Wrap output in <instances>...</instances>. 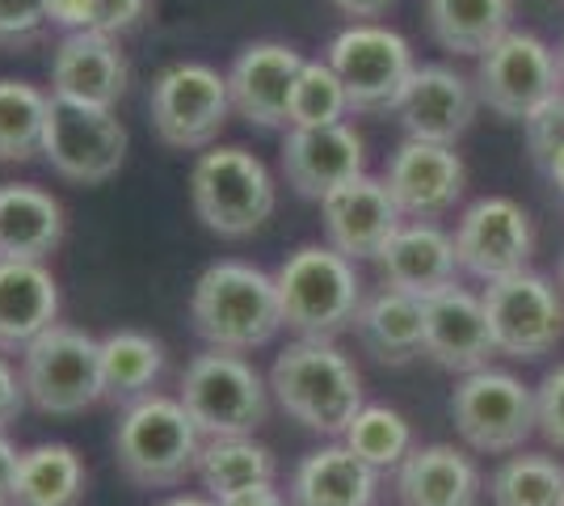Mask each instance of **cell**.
I'll return each instance as SVG.
<instances>
[{
    "instance_id": "44",
    "label": "cell",
    "mask_w": 564,
    "mask_h": 506,
    "mask_svg": "<svg viewBox=\"0 0 564 506\" xmlns=\"http://www.w3.org/2000/svg\"><path fill=\"white\" fill-rule=\"evenodd\" d=\"M341 18H354V22H376L379 13H388L397 0H329Z\"/></svg>"
},
{
    "instance_id": "45",
    "label": "cell",
    "mask_w": 564,
    "mask_h": 506,
    "mask_svg": "<svg viewBox=\"0 0 564 506\" xmlns=\"http://www.w3.org/2000/svg\"><path fill=\"white\" fill-rule=\"evenodd\" d=\"M543 173H547V182H552V186H556V194L564 198V144L552 152V161L543 165Z\"/></svg>"
},
{
    "instance_id": "7",
    "label": "cell",
    "mask_w": 564,
    "mask_h": 506,
    "mask_svg": "<svg viewBox=\"0 0 564 506\" xmlns=\"http://www.w3.org/2000/svg\"><path fill=\"white\" fill-rule=\"evenodd\" d=\"M329 68L341 76L354 115H397L400 97L417 73L413 43L379 22H350L325 47Z\"/></svg>"
},
{
    "instance_id": "40",
    "label": "cell",
    "mask_w": 564,
    "mask_h": 506,
    "mask_svg": "<svg viewBox=\"0 0 564 506\" xmlns=\"http://www.w3.org/2000/svg\"><path fill=\"white\" fill-rule=\"evenodd\" d=\"M97 0H47V22L64 34H80L94 30Z\"/></svg>"
},
{
    "instance_id": "33",
    "label": "cell",
    "mask_w": 564,
    "mask_h": 506,
    "mask_svg": "<svg viewBox=\"0 0 564 506\" xmlns=\"http://www.w3.org/2000/svg\"><path fill=\"white\" fill-rule=\"evenodd\" d=\"M51 97L30 80H0V165H25L43 152Z\"/></svg>"
},
{
    "instance_id": "3",
    "label": "cell",
    "mask_w": 564,
    "mask_h": 506,
    "mask_svg": "<svg viewBox=\"0 0 564 506\" xmlns=\"http://www.w3.org/2000/svg\"><path fill=\"white\" fill-rule=\"evenodd\" d=\"M274 288H279L282 330L321 342H337V334H346L367 295L358 262L337 254L329 241L291 249L274 270Z\"/></svg>"
},
{
    "instance_id": "19",
    "label": "cell",
    "mask_w": 564,
    "mask_h": 506,
    "mask_svg": "<svg viewBox=\"0 0 564 506\" xmlns=\"http://www.w3.org/2000/svg\"><path fill=\"white\" fill-rule=\"evenodd\" d=\"M480 110L476 80L455 73L451 64H417L409 89L400 97L397 119L409 140H430V144H455L468 136Z\"/></svg>"
},
{
    "instance_id": "28",
    "label": "cell",
    "mask_w": 564,
    "mask_h": 506,
    "mask_svg": "<svg viewBox=\"0 0 564 506\" xmlns=\"http://www.w3.org/2000/svg\"><path fill=\"white\" fill-rule=\"evenodd\" d=\"M165 376V342L143 330H115L101 337V388L106 401L115 406H135L152 397Z\"/></svg>"
},
{
    "instance_id": "16",
    "label": "cell",
    "mask_w": 564,
    "mask_h": 506,
    "mask_svg": "<svg viewBox=\"0 0 564 506\" xmlns=\"http://www.w3.org/2000/svg\"><path fill=\"white\" fill-rule=\"evenodd\" d=\"M304 68V55L291 43L261 39L236 51L232 68H228V97H232V115L245 119L258 131H282L291 127V89L295 76Z\"/></svg>"
},
{
    "instance_id": "11",
    "label": "cell",
    "mask_w": 564,
    "mask_h": 506,
    "mask_svg": "<svg viewBox=\"0 0 564 506\" xmlns=\"http://www.w3.org/2000/svg\"><path fill=\"white\" fill-rule=\"evenodd\" d=\"M476 94L497 119L527 122L552 97L564 94L561 51H552L531 30H510L476 60Z\"/></svg>"
},
{
    "instance_id": "2",
    "label": "cell",
    "mask_w": 564,
    "mask_h": 506,
    "mask_svg": "<svg viewBox=\"0 0 564 506\" xmlns=\"http://www.w3.org/2000/svg\"><path fill=\"white\" fill-rule=\"evenodd\" d=\"M189 325L212 351L249 355L282 330L274 274L253 262H212L189 291Z\"/></svg>"
},
{
    "instance_id": "23",
    "label": "cell",
    "mask_w": 564,
    "mask_h": 506,
    "mask_svg": "<svg viewBox=\"0 0 564 506\" xmlns=\"http://www.w3.org/2000/svg\"><path fill=\"white\" fill-rule=\"evenodd\" d=\"M480 494H485V473L455 443L413 448L397 469L400 506H476Z\"/></svg>"
},
{
    "instance_id": "1",
    "label": "cell",
    "mask_w": 564,
    "mask_h": 506,
    "mask_svg": "<svg viewBox=\"0 0 564 506\" xmlns=\"http://www.w3.org/2000/svg\"><path fill=\"white\" fill-rule=\"evenodd\" d=\"M270 397L291 422L329 439H341L354 413L367 406L354 359L337 342L321 337H295L291 346H282L270 367Z\"/></svg>"
},
{
    "instance_id": "21",
    "label": "cell",
    "mask_w": 564,
    "mask_h": 506,
    "mask_svg": "<svg viewBox=\"0 0 564 506\" xmlns=\"http://www.w3.org/2000/svg\"><path fill=\"white\" fill-rule=\"evenodd\" d=\"M422 321H425V359L438 363L443 372L468 376V372L489 367V359L497 355L485 300L476 291L459 288V283L422 300Z\"/></svg>"
},
{
    "instance_id": "15",
    "label": "cell",
    "mask_w": 564,
    "mask_h": 506,
    "mask_svg": "<svg viewBox=\"0 0 564 506\" xmlns=\"http://www.w3.org/2000/svg\"><path fill=\"white\" fill-rule=\"evenodd\" d=\"M383 182L397 198L400 216L438 224L464 203L468 165L455 152V144H430V140H409L404 136V144L388 157Z\"/></svg>"
},
{
    "instance_id": "5",
    "label": "cell",
    "mask_w": 564,
    "mask_h": 506,
    "mask_svg": "<svg viewBox=\"0 0 564 506\" xmlns=\"http://www.w3.org/2000/svg\"><path fill=\"white\" fill-rule=\"evenodd\" d=\"M189 203L207 233L224 241H245L274 216L279 186L265 161L249 148L212 144L189 169Z\"/></svg>"
},
{
    "instance_id": "22",
    "label": "cell",
    "mask_w": 564,
    "mask_h": 506,
    "mask_svg": "<svg viewBox=\"0 0 564 506\" xmlns=\"http://www.w3.org/2000/svg\"><path fill=\"white\" fill-rule=\"evenodd\" d=\"M127 80H131L127 55L110 34L97 30L64 34L51 51V97L115 110L118 97L127 94Z\"/></svg>"
},
{
    "instance_id": "47",
    "label": "cell",
    "mask_w": 564,
    "mask_h": 506,
    "mask_svg": "<svg viewBox=\"0 0 564 506\" xmlns=\"http://www.w3.org/2000/svg\"><path fill=\"white\" fill-rule=\"evenodd\" d=\"M556 283H561V291H564V254H561V266H556Z\"/></svg>"
},
{
    "instance_id": "24",
    "label": "cell",
    "mask_w": 564,
    "mask_h": 506,
    "mask_svg": "<svg viewBox=\"0 0 564 506\" xmlns=\"http://www.w3.org/2000/svg\"><path fill=\"white\" fill-rule=\"evenodd\" d=\"M51 325H59V283L47 262L0 258V355H22Z\"/></svg>"
},
{
    "instance_id": "27",
    "label": "cell",
    "mask_w": 564,
    "mask_h": 506,
    "mask_svg": "<svg viewBox=\"0 0 564 506\" xmlns=\"http://www.w3.org/2000/svg\"><path fill=\"white\" fill-rule=\"evenodd\" d=\"M64 207L51 191L9 182L0 186V258L9 262H47L64 245Z\"/></svg>"
},
{
    "instance_id": "38",
    "label": "cell",
    "mask_w": 564,
    "mask_h": 506,
    "mask_svg": "<svg viewBox=\"0 0 564 506\" xmlns=\"http://www.w3.org/2000/svg\"><path fill=\"white\" fill-rule=\"evenodd\" d=\"M522 127H527V148H531L535 165L543 169L552 161V152L564 144V94L552 97V101H547L543 110H535Z\"/></svg>"
},
{
    "instance_id": "34",
    "label": "cell",
    "mask_w": 564,
    "mask_h": 506,
    "mask_svg": "<svg viewBox=\"0 0 564 506\" xmlns=\"http://www.w3.org/2000/svg\"><path fill=\"white\" fill-rule=\"evenodd\" d=\"M341 443L350 448L354 456H362L371 469L379 473H397L400 460L413 452V427H409V418L392 406H362V410L354 413V422L346 427L341 434Z\"/></svg>"
},
{
    "instance_id": "31",
    "label": "cell",
    "mask_w": 564,
    "mask_h": 506,
    "mask_svg": "<svg viewBox=\"0 0 564 506\" xmlns=\"http://www.w3.org/2000/svg\"><path fill=\"white\" fill-rule=\"evenodd\" d=\"M274 477H279V460L253 434H232V439H207L203 443L198 482L215 503L228 498V494H240V489L274 482Z\"/></svg>"
},
{
    "instance_id": "39",
    "label": "cell",
    "mask_w": 564,
    "mask_h": 506,
    "mask_svg": "<svg viewBox=\"0 0 564 506\" xmlns=\"http://www.w3.org/2000/svg\"><path fill=\"white\" fill-rule=\"evenodd\" d=\"M152 13V0H97V18L94 30L97 34H110V39H122L131 30H140Z\"/></svg>"
},
{
    "instance_id": "48",
    "label": "cell",
    "mask_w": 564,
    "mask_h": 506,
    "mask_svg": "<svg viewBox=\"0 0 564 506\" xmlns=\"http://www.w3.org/2000/svg\"><path fill=\"white\" fill-rule=\"evenodd\" d=\"M561 76H564V43H561Z\"/></svg>"
},
{
    "instance_id": "13",
    "label": "cell",
    "mask_w": 564,
    "mask_h": 506,
    "mask_svg": "<svg viewBox=\"0 0 564 506\" xmlns=\"http://www.w3.org/2000/svg\"><path fill=\"white\" fill-rule=\"evenodd\" d=\"M43 157L64 182L101 186L127 161V127L115 119V110L51 97Z\"/></svg>"
},
{
    "instance_id": "8",
    "label": "cell",
    "mask_w": 564,
    "mask_h": 506,
    "mask_svg": "<svg viewBox=\"0 0 564 506\" xmlns=\"http://www.w3.org/2000/svg\"><path fill=\"white\" fill-rule=\"evenodd\" d=\"M451 422L468 443V452H480V456L522 452V443L540 431L535 388L501 367L468 372L451 392Z\"/></svg>"
},
{
    "instance_id": "43",
    "label": "cell",
    "mask_w": 564,
    "mask_h": 506,
    "mask_svg": "<svg viewBox=\"0 0 564 506\" xmlns=\"http://www.w3.org/2000/svg\"><path fill=\"white\" fill-rule=\"evenodd\" d=\"M219 506H286V498L279 494V485L265 482V485H253V489H240V494L219 498Z\"/></svg>"
},
{
    "instance_id": "12",
    "label": "cell",
    "mask_w": 564,
    "mask_h": 506,
    "mask_svg": "<svg viewBox=\"0 0 564 506\" xmlns=\"http://www.w3.org/2000/svg\"><path fill=\"white\" fill-rule=\"evenodd\" d=\"M485 313L494 330L497 355L535 363L552 355L564 337V291L540 270H518L485 283Z\"/></svg>"
},
{
    "instance_id": "42",
    "label": "cell",
    "mask_w": 564,
    "mask_h": 506,
    "mask_svg": "<svg viewBox=\"0 0 564 506\" xmlns=\"http://www.w3.org/2000/svg\"><path fill=\"white\" fill-rule=\"evenodd\" d=\"M18 469H22V452L9 443V434H0V503H9V498H13Z\"/></svg>"
},
{
    "instance_id": "14",
    "label": "cell",
    "mask_w": 564,
    "mask_h": 506,
    "mask_svg": "<svg viewBox=\"0 0 564 506\" xmlns=\"http://www.w3.org/2000/svg\"><path fill=\"white\" fill-rule=\"evenodd\" d=\"M451 237H455L459 270L480 283L518 274L535 258V219L510 194L471 198Z\"/></svg>"
},
{
    "instance_id": "4",
    "label": "cell",
    "mask_w": 564,
    "mask_h": 506,
    "mask_svg": "<svg viewBox=\"0 0 564 506\" xmlns=\"http://www.w3.org/2000/svg\"><path fill=\"white\" fill-rule=\"evenodd\" d=\"M203 434L177 397L152 392L127 406L115 427V460L122 477L140 489H169L198 473Z\"/></svg>"
},
{
    "instance_id": "17",
    "label": "cell",
    "mask_w": 564,
    "mask_h": 506,
    "mask_svg": "<svg viewBox=\"0 0 564 506\" xmlns=\"http://www.w3.org/2000/svg\"><path fill=\"white\" fill-rule=\"evenodd\" d=\"M282 177L300 198H325L341 182L367 173V140L350 122L333 127H286L282 136Z\"/></svg>"
},
{
    "instance_id": "36",
    "label": "cell",
    "mask_w": 564,
    "mask_h": 506,
    "mask_svg": "<svg viewBox=\"0 0 564 506\" xmlns=\"http://www.w3.org/2000/svg\"><path fill=\"white\" fill-rule=\"evenodd\" d=\"M47 25V0H0V51H30Z\"/></svg>"
},
{
    "instance_id": "6",
    "label": "cell",
    "mask_w": 564,
    "mask_h": 506,
    "mask_svg": "<svg viewBox=\"0 0 564 506\" xmlns=\"http://www.w3.org/2000/svg\"><path fill=\"white\" fill-rule=\"evenodd\" d=\"M177 401L186 406L203 439L253 434L270 418V380L245 355L203 351L186 363Z\"/></svg>"
},
{
    "instance_id": "46",
    "label": "cell",
    "mask_w": 564,
    "mask_h": 506,
    "mask_svg": "<svg viewBox=\"0 0 564 506\" xmlns=\"http://www.w3.org/2000/svg\"><path fill=\"white\" fill-rule=\"evenodd\" d=\"M161 506H219L215 498H198V494H177V498H169Z\"/></svg>"
},
{
    "instance_id": "20",
    "label": "cell",
    "mask_w": 564,
    "mask_h": 506,
    "mask_svg": "<svg viewBox=\"0 0 564 506\" xmlns=\"http://www.w3.org/2000/svg\"><path fill=\"white\" fill-rule=\"evenodd\" d=\"M376 274L383 288L404 291L413 300H430L459 283V254L455 237L443 224L404 219L388 245L376 254Z\"/></svg>"
},
{
    "instance_id": "26",
    "label": "cell",
    "mask_w": 564,
    "mask_h": 506,
    "mask_svg": "<svg viewBox=\"0 0 564 506\" xmlns=\"http://www.w3.org/2000/svg\"><path fill=\"white\" fill-rule=\"evenodd\" d=\"M350 330L358 337V346L383 367H404L417 355H425L422 300H413L404 291L379 288L371 295H362Z\"/></svg>"
},
{
    "instance_id": "35",
    "label": "cell",
    "mask_w": 564,
    "mask_h": 506,
    "mask_svg": "<svg viewBox=\"0 0 564 506\" xmlns=\"http://www.w3.org/2000/svg\"><path fill=\"white\" fill-rule=\"evenodd\" d=\"M350 110V97L341 76L329 68V60H304V68L295 76V89H291V127H333V122H346Z\"/></svg>"
},
{
    "instance_id": "49",
    "label": "cell",
    "mask_w": 564,
    "mask_h": 506,
    "mask_svg": "<svg viewBox=\"0 0 564 506\" xmlns=\"http://www.w3.org/2000/svg\"><path fill=\"white\" fill-rule=\"evenodd\" d=\"M0 506H9V503H0Z\"/></svg>"
},
{
    "instance_id": "41",
    "label": "cell",
    "mask_w": 564,
    "mask_h": 506,
    "mask_svg": "<svg viewBox=\"0 0 564 506\" xmlns=\"http://www.w3.org/2000/svg\"><path fill=\"white\" fill-rule=\"evenodd\" d=\"M25 385H22V376L13 372V363L0 355V434L9 431L18 418H22V410H25Z\"/></svg>"
},
{
    "instance_id": "37",
    "label": "cell",
    "mask_w": 564,
    "mask_h": 506,
    "mask_svg": "<svg viewBox=\"0 0 564 506\" xmlns=\"http://www.w3.org/2000/svg\"><path fill=\"white\" fill-rule=\"evenodd\" d=\"M535 410H540V434L564 452V363H556L535 385Z\"/></svg>"
},
{
    "instance_id": "29",
    "label": "cell",
    "mask_w": 564,
    "mask_h": 506,
    "mask_svg": "<svg viewBox=\"0 0 564 506\" xmlns=\"http://www.w3.org/2000/svg\"><path fill=\"white\" fill-rule=\"evenodd\" d=\"M434 43L451 55H485L514 30V0H425Z\"/></svg>"
},
{
    "instance_id": "18",
    "label": "cell",
    "mask_w": 564,
    "mask_h": 506,
    "mask_svg": "<svg viewBox=\"0 0 564 506\" xmlns=\"http://www.w3.org/2000/svg\"><path fill=\"white\" fill-rule=\"evenodd\" d=\"M321 224H325V241L337 254L354 262H376V254L404 224V216L383 177L358 173L321 198Z\"/></svg>"
},
{
    "instance_id": "32",
    "label": "cell",
    "mask_w": 564,
    "mask_h": 506,
    "mask_svg": "<svg viewBox=\"0 0 564 506\" xmlns=\"http://www.w3.org/2000/svg\"><path fill=\"white\" fill-rule=\"evenodd\" d=\"M494 506H564V464L547 452H510L489 477Z\"/></svg>"
},
{
    "instance_id": "25",
    "label": "cell",
    "mask_w": 564,
    "mask_h": 506,
    "mask_svg": "<svg viewBox=\"0 0 564 506\" xmlns=\"http://www.w3.org/2000/svg\"><path fill=\"white\" fill-rule=\"evenodd\" d=\"M379 498V469L337 439L316 452H307L286 485L291 506H376Z\"/></svg>"
},
{
    "instance_id": "9",
    "label": "cell",
    "mask_w": 564,
    "mask_h": 506,
    "mask_svg": "<svg viewBox=\"0 0 564 506\" xmlns=\"http://www.w3.org/2000/svg\"><path fill=\"white\" fill-rule=\"evenodd\" d=\"M22 385L30 406L51 418H72L106 401L101 388V337L76 325H51L22 351Z\"/></svg>"
},
{
    "instance_id": "30",
    "label": "cell",
    "mask_w": 564,
    "mask_h": 506,
    "mask_svg": "<svg viewBox=\"0 0 564 506\" xmlns=\"http://www.w3.org/2000/svg\"><path fill=\"white\" fill-rule=\"evenodd\" d=\"M85 460L68 443H39L22 452L18 485L9 506H80L85 503Z\"/></svg>"
},
{
    "instance_id": "10",
    "label": "cell",
    "mask_w": 564,
    "mask_h": 506,
    "mask_svg": "<svg viewBox=\"0 0 564 506\" xmlns=\"http://www.w3.org/2000/svg\"><path fill=\"white\" fill-rule=\"evenodd\" d=\"M232 115L228 73L198 60H177L156 73L148 89V119L161 144L177 152H207Z\"/></svg>"
}]
</instances>
